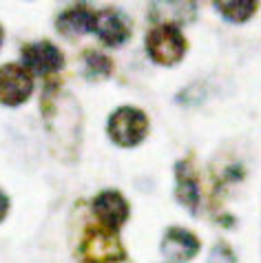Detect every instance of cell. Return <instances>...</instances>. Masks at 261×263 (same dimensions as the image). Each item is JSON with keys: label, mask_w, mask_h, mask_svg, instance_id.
I'll return each mask as SVG.
<instances>
[{"label": "cell", "mask_w": 261, "mask_h": 263, "mask_svg": "<svg viewBox=\"0 0 261 263\" xmlns=\"http://www.w3.org/2000/svg\"><path fill=\"white\" fill-rule=\"evenodd\" d=\"M177 199L184 203L186 208L197 210V201H199V191L195 184L193 173L188 171L184 164L177 166Z\"/></svg>", "instance_id": "7c38bea8"}, {"label": "cell", "mask_w": 261, "mask_h": 263, "mask_svg": "<svg viewBox=\"0 0 261 263\" xmlns=\"http://www.w3.org/2000/svg\"><path fill=\"white\" fill-rule=\"evenodd\" d=\"M215 9L228 23H246L257 11V0H213Z\"/></svg>", "instance_id": "8fae6325"}, {"label": "cell", "mask_w": 261, "mask_h": 263, "mask_svg": "<svg viewBox=\"0 0 261 263\" xmlns=\"http://www.w3.org/2000/svg\"><path fill=\"white\" fill-rule=\"evenodd\" d=\"M96 27V13L86 7H73L58 18V29L64 35H84Z\"/></svg>", "instance_id": "30bf717a"}, {"label": "cell", "mask_w": 261, "mask_h": 263, "mask_svg": "<svg viewBox=\"0 0 261 263\" xmlns=\"http://www.w3.org/2000/svg\"><path fill=\"white\" fill-rule=\"evenodd\" d=\"M93 31L98 33V38L104 42L106 47H120L124 45L130 35V23L124 13L108 9L96 16V27Z\"/></svg>", "instance_id": "8992f818"}, {"label": "cell", "mask_w": 261, "mask_h": 263, "mask_svg": "<svg viewBox=\"0 0 261 263\" xmlns=\"http://www.w3.org/2000/svg\"><path fill=\"white\" fill-rule=\"evenodd\" d=\"M208 263H235V257H233V252H230L226 246H215V250H213V254H210Z\"/></svg>", "instance_id": "5bb4252c"}, {"label": "cell", "mask_w": 261, "mask_h": 263, "mask_svg": "<svg viewBox=\"0 0 261 263\" xmlns=\"http://www.w3.org/2000/svg\"><path fill=\"white\" fill-rule=\"evenodd\" d=\"M199 250V241L193 232L182 228H171L162 241V254L173 263H186Z\"/></svg>", "instance_id": "52a82bcc"}, {"label": "cell", "mask_w": 261, "mask_h": 263, "mask_svg": "<svg viewBox=\"0 0 261 263\" xmlns=\"http://www.w3.org/2000/svg\"><path fill=\"white\" fill-rule=\"evenodd\" d=\"M84 263H115L124 259V248L115 237V230L108 228H91L82 243Z\"/></svg>", "instance_id": "3957f363"}, {"label": "cell", "mask_w": 261, "mask_h": 263, "mask_svg": "<svg viewBox=\"0 0 261 263\" xmlns=\"http://www.w3.org/2000/svg\"><path fill=\"white\" fill-rule=\"evenodd\" d=\"M93 208H96V215L100 219V223H102L104 228H108V230H118L128 217L126 199L120 193H115V191L102 193L96 199V203H93Z\"/></svg>", "instance_id": "ba28073f"}, {"label": "cell", "mask_w": 261, "mask_h": 263, "mask_svg": "<svg viewBox=\"0 0 261 263\" xmlns=\"http://www.w3.org/2000/svg\"><path fill=\"white\" fill-rule=\"evenodd\" d=\"M64 58L60 53V49L51 42H31L23 49V67L35 76H49L55 73L58 69H62Z\"/></svg>", "instance_id": "5b68a950"}, {"label": "cell", "mask_w": 261, "mask_h": 263, "mask_svg": "<svg viewBox=\"0 0 261 263\" xmlns=\"http://www.w3.org/2000/svg\"><path fill=\"white\" fill-rule=\"evenodd\" d=\"M146 49H148L151 60L169 67V64H177L182 60V55L186 51V40L177 27L159 25L148 33Z\"/></svg>", "instance_id": "6da1fadb"}, {"label": "cell", "mask_w": 261, "mask_h": 263, "mask_svg": "<svg viewBox=\"0 0 261 263\" xmlns=\"http://www.w3.org/2000/svg\"><path fill=\"white\" fill-rule=\"evenodd\" d=\"M33 93V76L23 64L0 67V102L7 106H18Z\"/></svg>", "instance_id": "277c9868"}, {"label": "cell", "mask_w": 261, "mask_h": 263, "mask_svg": "<svg viewBox=\"0 0 261 263\" xmlns=\"http://www.w3.org/2000/svg\"><path fill=\"white\" fill-rule=\"evenodd\" d=\"M7 208H9V201H7V197L5 193L0 191V221H3V217L7 215Z\"/></svg>", "instance_id": "9a60e30c"}, {"label": "cell", "mask_w": 261, "mask_h": 263, "mask_svg": "<svg viewBox=\"0 0 261 263\" xmlns=\"http://www.w3.org/2000/svg\"><path fill=\"white\" fill-rule=\"evenodd\" d=\"M0 45H3V29H0Z\"/></svg>", "instance_id": "2e32d148"}, {"label": "cell", "mask_w": 261, "mask_h": 263, "mask_svg": "<svg viewBox=\"0 0 261 263\" xmlns=\"http://www.w3.org/2000/svg\"><path fill=\"white\" fill-rule=\"evenodd\" d=\"M84 69L91 73V76H108L111 73V60L104 58L102 53H89L84 62Z\"/></svg>", "instance_id": "4fadbf2b"}, {"label": "cell", "mask_w": 261, "mask_h": 263, "mask_svg": "<svg viewBox=\"0 0 261 263\" xmlns=\"http://www.w3.org/2000/svg\"><path fill=\"white\" fill-rule=\"evenodd\" d=\"M195 3L193 0H155L153 3V18L162 25L179 27L193 20Z\"/></svg>", "instance_id": "9c48e42d"}, {"label": "cell", "mask_w": 261, "mask_h": 263, "mask_svg": "<svg viewBox=\"0 0 261 263\" xmlns=\"http://www.w3.org/2000/svg\"><path fill=\"white\" fill-rule=\"evenodd\" d=\"M148 130V122L144 118L142 111H137V108H130V106H124V108H118L111 120H108V135H111V140L118 144V146H137L144 135H146Z\"/></svg>", "instance_id": "7a4b0ae2"}]
</instances>
